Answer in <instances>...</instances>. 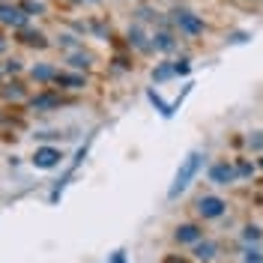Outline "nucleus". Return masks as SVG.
<instances>
[{"instance_id": "nucleus-15", "label": "nucleus", "mask_w": 263, "mask_h": 263, "mask_svg": "<svg viewBox=\"0 0 263 263\" xmlns=\"http://www.w3.org/2000/svg\"><path fill=\"white\" fill-rule=\"evenodd\" d=\"M149 102H153V105H156V108L162 111V117H171V114H174V108H171L167 102H162V96H159L156 90H149Z\"/></svg>"}, {"instance_id": "nucleus-26", "label": "nucleus", "mask_w": 263, "mask_h": 263, "mask_svg": "<svg viewBox=\"0 0 263 263\" xmlns=\"http://www.w3.org/2000/svg\"><path fill=\"white\" fill-rule=\"evenodd\" d=\"M230 42H236V45H239V42H248V33H236V36H233Z\"/></svg>"}, {"instance_id": "nucleus-5", "label": "nucleus", "mask_w": 263, "mask_h": 263, "mask_svg": "<svg viewBox=\"0 0 263 263\" xmlns=\"http://www.w3.org/2000/svg\"><path fill=\"white\" fill-rule=\"evenodd\" d=\"M0 24H9V27H27V15L21 12V6L0 3Z\"/></svg>"}, {"instance_id": "nucleus-8", "label": "nucleus", "mask_w": 263, "mask_h": 263, "mask_svg": "<svg viewBox=\"0 0 263 263\" xmlns=\"http://www.w3.org/2000/svg\"><path fill=\"white\" fill-rule=\"evenodd\" d=\"M153 48H159V51H174L177 48V39H174V33H167V30H159L156 36H153Z\"/></svg>"}, {"instance_id": "nucleus-4", "label": "nucleus", "mask_w": 263, "mask_h": 263, "mask_svg": "<svg viewBox=\"0 0 263 263\" xmlns=\"http://www.w3.org/2000/svg\"><path fill=\"white\" fill-rule=\"evenodd\" d=\"M224 210H228V203L215 195H203L197 200V213L203 218H218V215H224Z\"/></svg>"}, {"instance_id": "nucleus-23", "label": "nucleus", "mask_w": 263, "mask_h": 263, "mask_svg": "<svg viewBox=\"0 0 263 263\" xmlns=\"http://www.w3.org/2000/svg\"><path fill=\"white\" fill-rule=\"evenodd\" d=\"M251 147H254V149H263V135H260V132L251 138Z\"/></svg>"}, {"instance_id": "nucleus-21", "label": "nucleus", "mask_w": 263, "mask_h": 263, "mask_svg": "<svg viewBox=\"0 0 263 263\" xmlns=\"http://www.w3.org/2000/svg\"><path fill=\"white\" fill-rule=\"evenodd\" d=\"M3 69H6L9 75H15V72H21V63H18V60H9V63L3 66Z\"/></svg>"}, {"instance_id": "nucleus-14", "label": "nucleus", "mask_w": 263, "mask_h": 263, "mask_svg": "<svg viewBox=\"0 0 263 263\" xmlns=\"http://www.w3.org/2000/svg\"><path fill=\"white\" fill-rule=\"evenodd\" d=\"M195 254H197V260H213L215 257V246L213 242H197Z\"/></svg>"}, {"instance_id": "nucleus-13", "label": "nucleus", "mask_w": 263, "mask_h": 263, "mask_svg": "<svg viewBox=\"0 0 263 263\" xmlns=\"http://www.w3.org/2000/svg\"><path fill=\"white\" fill-rule=\"evenodd\" d=\"M57 81L63 84V87H69V90H81L84 84V75H60V72H57Z\"/></svg>"}, {"instance_id": "nucleus-1", "label": "nucleus", "mask_w": 263, "mask_h": 263, "mask_svg": "<svg viewBox=\"0 0 263 263\" xmlns=\"http://www.w3.org/2000/svg\"><path fill=\"white\" fill-rule=\"evenodd\" d=\"M200 164H203V153L200 149H192L185 159H182L180 171H177V177H174V182H171V189H167V197L174 200V197H180L189 185H192V180L197 177V171H200Z\"/></svg>"}, {"instance_id": "nucleus-16", "label": "nucleus", "mask_w": 263, "mask_h": 263, "mask_svg": "<svg viewBox=\"0 0 263 263\" xmlns=\"http://www.w3.org/2000/svg\"><path fill=\"white\" fill-rule=\"evenodd\" d=\"M90 60H93V57H90V54H84V51H78V54H72V57H69V63L75 66V69H87Z\"/></svg>"}, {"instance_id": "nucleus-28", "label": "nucleus", "mask_w": 263, "mask_h": 263, "mask_svg": "<svg viewBox=\"0 0 263 263\" xmlns=\"http://www.w3.org/2000/svg\"><path fill=\"white\" fill-rule=\"evenodd\" d=\"M167 263H182V260H174V257H171V260H167Z\"/></svg>"}, {"instance_id": "nucleus-6", "label": "nucleus", "mask_w": 263, "mask_h": 263, "mask_svg": "<svg viewBox=\"0 0 263 263\" xmlns=\"http://www.w3.org/2000/svg\"><path fill=\"white\" fill-rule=\"evenodd\" d=\"M210 180L215 185H228L230 180H236V171H233V164L221 162V164H213V171H210Z\"/></svg>"}, {"instance_id": "nucleus-18", "label": "nucleus", "mask_w": 263, "mask_h": 263, "mask_svg": "<svg viewBox=\"0 0 263 263\" xmlns=\"http://www.w3.org/2000/svg\"><path fill=\"white\" fill-rule=\"evenodd\" d=\"M21 39H24L27 45H39V48L45 45V36H42V33H33V30H24V36H21Z\"/></svg>"}, {"instance_id": "nucleus-19", "label": "nucleus", "mask_w": 263, "mask_h": 263, "mask_svg": "<svg viewBox=\"0 0 263 263\" xmlns=\"http://www.w3.org/2000/svg\"><path fill=\"white\" fill-rule=\"evenodd\" d=\"M233 171H236V177H248V174H251L254 167H251V164H248V162H242V164H239V167H233Z\"/></svg>"}, {"instance_id": "nucleus-12", "label": "nucleus", "mask_w": 263, "mask_h": 263, "mask_svg": "<svg viewBox=\"0 0 263 263\" xmlns=\"http://www.w3.org/2000/svg\"><path fill=\"white\" fill-rule=\"evenodd\" d=\"M33 78L36 81H51V78H57V69L48 63H39V66H33Z\"/></svg>"}, {"instance_id": "nucleus-2", "label": "nucleus", "mask_w": 263, "mask_h": 263, "mask_svg": "<svg viewBox=\"0 0 263 263\" xmlns=\"http://www.w3.org/2000/svg\"><path fill=\"white\" fill-rule=\"evenodd\" d=\"M60 159H63V153L57 147H39L36 153H33V167H42V171H51V167H57L60 164Z\"/></svg>"}, {"instance_id": "nucleus-11", "label": "nucleus", "mask_w": 263, "mask_h": 263, "mask_svg": "<svg viewBox=\"0 0 263 263\" xmlns=\"http://www.w3.org/2000/svg\"><path fill=\"white\" fill-rule=\"evenodd\" d=\"M177 72H174V63H159L156 69H153V81L156 84H162V81H167V78H174Z\"/></svg>"}, {"instance_id": "nucleus-22", "label": "nucleus", "mask_w": 263, "mask_h": 263, "mask_svg": "<svg viewBox=\"0 0 263 263\" xmlns=\"http://www.w3.org/2000/svg\"><path fill=\"white\" fill-rule=\"evenodd\" d=\"M246 239H260V228H248L246 230Z\"/></svg>"}, {"instance_id": "nucleus-7", "label": "nucleus", "mask_w": 263, "mask_h": 263, "mask_svg": "<svg viewBox=\"0 0 263 263\" xmlns=\"http://www.w3.org/2000/svg\"><path fill=\"white\" fill-rule=\"evenodd\" d=\"M200 236H203V230L197 224H180L177 228V242H200Z\"/></svg>"}, {"instance_id": "nucleus-3", "label": "nucleus", "mask_w": 263, "mask_h": 263, "mask_svg": "<svg viewBox=\"0 0 263 263\" xmlns=\"http://www.w3.org/2000/svg\"><path fill=\"white\" fill-rule=\"evenodd\" d=\"M174 24H177L182 33H189V36H197V33L203 30V21H200L195 12H189V9H177V12H174Z\"/></svg>"}, {"instance_id": "nucleus-17", "label": "nucleus", "mask_w": 263, "mask_h": 263, "mask_svg": "<svg viewBox=\"0 0 263 263\" xmlns=\"http://www.w3.org/2000/svg\"><path fill=\"white\" fill-rule=\"evenodd\" d=\"M21 12L30 18V15H36V12H45V6H42V3H36V0H24V3H21Z\"/></svg>"}, {"instance_id": "nucleus-10", "label": "nucleus", "mask_w": 263, "mask_h": 263, "mask_svg": "<svg viewBox=\"0 0 263 263\" xmlns=\"http://www.w3.org/2000/svg\"><path fill=\"white\" fill-rule=\"evenodd\" d=\"M60 105V99L51 96V93H45V96H36L33 99V111H48V108H57Z\"/></svg>"}, {"instance_id": "nucleus-25", "label": "nucleus", "mask_w": 263, "mask_h": 263, "mask_svg": "<svg viewBox=\"0 0 263 263\" xmlns=\"http://www.w3.org/2000/svg\"><path fill=\"white\" fill-rule=\"evenodd\" d=\"M111 263H126V254H123V251H114V257H111Z\"/></svg>"}, {"instance_id": "nucleus-9", "label": "nucleus", "mask_w": 263, "mask_h": 263, "mask_svg": "<svg viewBox=\"0 0 263 263\" xmlns=\"http://www.w3.org/2000/svg\"><path fill=\"white\" fill-rule=\"evenodd\" d=\"M129 42L135 45V48H141V51L153 48V42H147V33L141 30V24H132V27H129Z\"/></svg>"}, {"instance_id": "nucleus-27", "label": "nucleus", "mask_w": 263, "mask_h": 263, "mask_svg": "<svg viewBox=\"0 0 263 263\" xmlns=\"http://www.w3.org/2000/svg\"><path fill=\"white\" fill-rule=\"evenodd\" d=\"M3 48H6V42H3V39H0V51H3Z\"/></svg>"}, {"instance_id": "nucleus-24", "label": "nucleus", "mask_w": 263, "mask_h": 263, "mask_svg": "<svg viewBox=\"0 0 263 263\" xmlns=\"http://www.w3.org/2000/svg\"><path fill=\"white\" fill-rule=\"evenodd\" d=\"M3 96H6V99H18V96H21V90H18V84H15V90H3Z\"/></svg>"}, {"instance_id": "nucleus-20", "label": "nucleus", "mask_w": 263, "mask_h": 263, "mask_svg": "<svg viewBox=\"0 0 263 263\" xmlns=\"http://www.w3.org/2000/svg\"><path fill=\"white\" fill-rule=\"evenodd\" d=\"M135 15H138V21H149V18H153V9H147V6H141V9H138Z\"/></svg>"}, {"instance_id": "nucleus-30", "label": "nucleus", "mask_w": 263, "mask_h": 263, "mask_svg": "<svg viewBox=\"0 0 263 263\" xmlns=\"http://www.w3.org/2000/svg\"><path fill=\"white\" fill-rule=\"evenodd\" d=\"M260 167H263V162H260Z\"/></svg>"}, {"instance_id": "nucleus-29", "label": "nucleus", "mask_w": 263, "mask_h": 263, "mask_svg": "<svg viewBox=\"0 0 263 263\" xmlns=\"http://www.w3.org/2000/svg\"><path fill=\"white\" fill-rule=\"evenodd\" d=\"M93 3H99V0H93Z\"/></svg>"}]
</instances>
